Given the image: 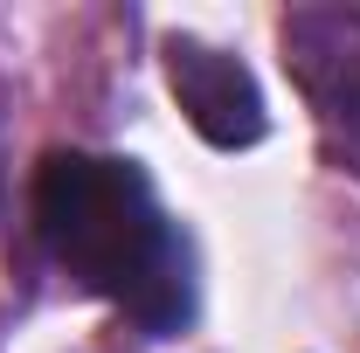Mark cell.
<instances>
[{
	"label": "cell",
	"instance_id": "obj_1",
	"mask_svg": "<svg viewBox=\"0 0 360 353\" xmlns=\"http://www.w3.org/2000/svg\"><path fill=\"white\" fill-rule=\"evenodd\" d=\"M35 229L84 291L118 305L139 333L167 340L194 319V257L153 180L132 160L49 153L35 174Z\"/></svg>",
	"mask_w": 360,
	"mask_h": 353
},
{
	"label": "cell",
	"instance_id": "obj_2",
	"mask_svg": "<svg viewBox=\"0 0 360 353\" xmlns=\"http://www.w3.org/2000/svg\"><path fill=\"white\" fill-rule=\"evenodd\" d=\"M284 63L312 97L319 125L360 167V14L354 7H298L284 14Z\"/></svg>",
	"mask_w": 360,
	"mask_h": 353
},
{
	"label": "cell",
	"instance_id": "obj_3",
	"mask_svg": "<svg viewBox=\"0 0 360 353\" xmlns=\"http://www.w3.org/2000/svg\"><path fill=\"white\" fill-rule=\"evenodd\" d=\"M167 84H174L187 125L208 139V146L236 153V146H257V139H264V125H270L264 118V90H257V77H250L236 56L194 42V35H174V42H167Z\"/></svg>",
	"mask_w": 360,
	"mask_h": 353
}]
</instances>
